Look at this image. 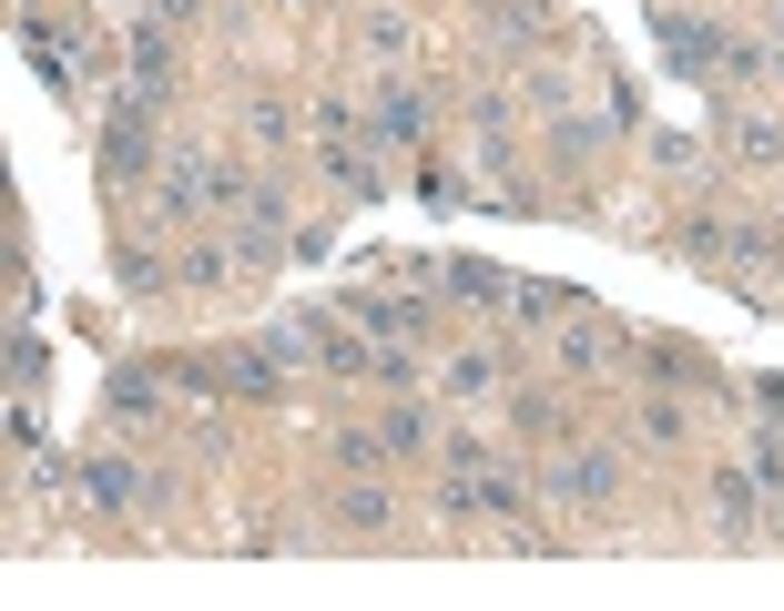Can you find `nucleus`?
I'll return each instance as SVG.
<instances>
[{
    "label": "nucleus",
    "instance_id": "obj_1",
    "mask_svg": "<svg viewBox=\"0 0 784 611\" xmlns=\"http://www.w3.org/2000/svg\"><path fill=\"white\" fill-rule=\"evenodd\" d=\"M92 500H102V510H122V500H133V469H112V459H102V469H92Z\"/></svg>",
    "mask_w": 784,
    "mask_h": 611
}]
</instances>
